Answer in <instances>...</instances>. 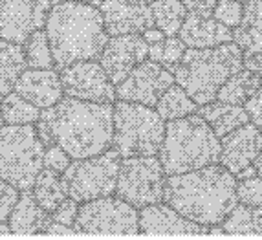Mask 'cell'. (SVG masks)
<instances>
[{
  "instance_id": "cell-1",
  "label": "cell",
  "mask_w": 262,
  "mask_h": 240,
  "mask_svg": "<svg viewBox=\"0 0 262 240\" xmlns=\"http://www.w3.org/2000/svg\"><path fill=\"white\" fill-rule=\"evenodd\" d=\"M39 132L44 147L59 145L72 160L96 156L112 145V106L110 103L61 97L55 105L42 108Z\"/></svg>"
},
{
  "instance_id": "cell-2",
  "label": "cell",
  "mask_w": 262,
  "mask_h": 240,
  "mask_svg": "<svg viewBox=\"0 0 262 240\" xmlns=\"http://www.w3.org/2000/svg\"><path fill=\"white\" fill-rule=\"evenodd\" d=\"M163 202L200 226H220L238 204L236 178L219 163L170 174L165 178Z\"/></svg>"
},
{
  "instance_id": "cell-3",
  "label": "cell",
  "mask_w": 262,
  "mask_h": 240,
  "mask_svg": "<svg viewBox=\"0 0 262 240\" xmlns=\"http://www.w3.org/2000/svg\"><path fill=\"white\" fill-rule=\"evenodd\" d=\"M44 28L57 68L96 61L108 40L99 8L77 0L57 2L48 11Z\"/></svg>"
},
{
  "instance_id": "cell-4",
  "label": "cell",
  "mask_w": 262,
  "mask_h": 240,
  "mask_svg": "<svg viewBox=\"0 0 262 240\" xmlns=\"http://www.w3.org/2000/svg\"><path fill=\"white\" fill-rule=\"evenodd\" d=\"M244 68V53L231 40L213 48H189L182 61L172 68L174 83L189 94L196 105L216 99L219 88L226 79Z\"/></svg>"
},
{
  "instance_id": "cell-5",
  "label": "cell",
  "mask_w": 262,
  "mask_h": 240,
  "mask_svg": "<svg viewBox=\"0 0 262 240\" xmlns=\"http://www.w3.org/2000/svg\"><path fill=\"white\" fill-rule=\"evenodd\" d=\"M165 174H182L187 170L219 163L220 138L198 114L170 119L165 125L162 147L158 150Z\"/></svg>"
},
{
  "instance_id": "cell-6",
  "label": "cell",
  "mask_w": 262,
  "mask_h": 240,
  "mask_svg": "<svg viewBox=\"0 0 262 240\" xmlns=\"http://www.w3.org/2000/svg\"><path fill=\"white\" fill-rule=\"evenodd\" d=\"M112 148L121 158L158 154L165 136V123L152 106L119 99L112 106Z\"/></svg>"
},
{
  "instance_id": "cell-7",
  "label": "cell",
  "mask_w": 262,
  "mask_h": 240,
  "mask_svg": "<svg viewBox=\"0 0 262 240\" xmlns=\"http://www.w3.org/2000/svg\"><path fill=\"white\" fill-rule=\"evenodd\" d=\"M44 143L33 125L0 127V178L17 191L33 187L42 169Z\"/></svg>"
},
{
  "instance_id": "cell-8",
  "label": "cell",
  "mask_w": 262,
  "mask_h": 240,
  "mask_svg": "<svg viewBox=\"0 0 262 240\" xmlns=\"http://www.w3.org/2000/svg\"><path fill=\"white\" fill-rule=\"evenodd\" d=\"M121 156L116 148H106L96 156L74 160L62 172L66 194L75 202L110 197L116 191Z\"/></svg>"
},
{
  "instance_id": "cell-9",
  "label": "cell",
  "mask_w": 262,
  "mask_h": 240,
  "mask_svg": "<svg viewBox=\"0 0 262 240\" xmlns=\"http://www.w3.org/2000/svg\"><path fill=\"white\" fill-rule=\"evenodd\" d=\"M165 170L156 156H128L119 163L116 194L141 209L145 205L163 202Z\"/></svg>"
},
{
  "instance_id": "cell-10",
  "label": "cell",
  "mask_w": 262,
  "mask_h": 240,
  "mask_svg": "<svg viewBox=\"0 0 262 240\" xmlns=\"http://www.w3.org/2000/svg\"><path fill=\"white\" fill-rule=\"evenodd\" d=\"M74 227L77 233L94 235H136L140 233L138 211L121 198L101 197L83 202Z\"/></svg>"
},
{
  "instance_id": "cell-11",
  "label": "cell",
  "mask_w": 262,
  "mask_h": 240,
  "mask_svg": "<svg viewBox=\"0 0 262 240\" xmlns=\"http://www.w3.org/2000/svg\"><path fill=\"white\" fill-rule=\"evenodd\" d=\"M62 92L75 99L92 103H114L116 88L105 68L96 61H77L61 68Z\"/></svg>"
},
{
  "instance_id": "cell-12",
  "label": "cell",
  "mask_w": 262,
  "mask_h": 240,
  "mask_svg": "<svg viewBox=\"0 0 262 240\" xmlns=\"http://www.w3.org/2000/svg\"><path fill=\"white\" fill-rule=\"evenodd\" d=\"M172 83H174L172 72H169L160 62L145 59L136 68H132L130 74L118 84L116 97L145 106H156L158 99Z\"/></svg>"
},
{
  "instance_id": "cell-13",
  "label": "cell",
  "mask_w": 262,
  "mask_h": 240,
  "mask_svg": "<svg viewBox=\"0 0 262 240\" xmlns=\"http://www.w3.org/2000/svg\"><path fill=\"white\" fill-rule=\"evenodd\" d=\"M52 8L50 0H0V39L15 44L46 24Z\"/></svg>"
},
{
  "instance_id": "cell-14",
  "label": "cell",
  "mask_w": 262,
  "mask_h": 240,
  "mask_svg": "<svg viewBox=\"0 0 262 240\" xmlns=\"http://www.w3.org/2000/svg\"><path fill=\"white\" fill-rule=\"evenodd\" d=\"M149 57V44L140 33L116 35L106 40L99 55V64L114 84H119L132 72V68Z\"/></svg>"
},
{
  "instance_id": "cell-15",
  "label": "cell",
  "mask_w": 262,
  "mask_h": 240,
  "mask_svg": "<svg viewBox=\"0 0 262 240\" xmlns=\"http://www.w3.org/2000/svg\"><path fill=\"white\" fill-rule=\"evenodd\" d=\"M101 17L108 37L143 33L154 26L150 6L145 0H103L99 4Z\"/></svg>"
},
{
  "instance_id": "cell-16",
  "label": "cell",
  "mask_w": 262,
  "mask_h": 240,
  "mask_svg": "<svg viewBox=\"0 0 262 240\" xmlns=\"http://www.w3.org/2000/svg\"><path fill=\"white\" fill-rule=\"evenodd\" d=\"M262 150V132L253 123H244L229 134L220 138L219 162L231 174H238L242 169L249 167Z\"/></svg>"
},
{
  "instance_id": "cell-17",
  "label": "cell",
  "mask_w": 262,
  "mask_h": 240,
  "mask_svg": "<svg viewBox=\"0 0 262 240\" xmlns=\"http://www.w3.org/2000/svg\"><path fill=\"white\" fill-rule=\"evenodd\" d=\"M140 233L145 235H204L209 233V227L200 226L176 213L167 204H150L141 207L138 214Z\"/></svg>"
},
{
  "instance_id": "cell-18",
  "label": "cell",
  "mask_w": 262,
  "mask_h": 240,
  "mask_svg": "<svg viewBox=\"0 0 262 240\" xmlns=\"http://www.w3.org/2000/svg\"><path fill=\"white\" fill-rule=\"evenodd\" d=\"M13 90L37 108H48L62 97L59 74L52 68H30L18 75Z\"/></svg>"
},
{
  "instance_id": "cell-19",
  "label": "cell",
  "mask_w": 262,
  "mask_h": 240,
  "mask_svg": "<svg viewBox=\"0 0 262 240\" xmlns=\"http://www.w3.org/2000/svg\"><path fill=\"white\" fill-rule=\"evenodd\" d=\"M178 33L187 48H213L233 40L231 28L224 26L211 15H200L194 11H187Z\"/></svg>"
},
{
  "instance_id": "cell-20",
  "label": "cell",
  "mask_w": 262,
  "mask_h": 240,
  "mask_svg": "<svg viewBox=\"0 0 262 240\" xmlns=\"http://www.w3.org/2000/svg\"><path fill=\"white\" fill-rule=\"evenodd\" d=\"M9 231L13 233H40L46 229L50 222V213L44 211L35 200L33 192L30 189L22 191L17 198L13 209L9 211L8 216Z\"/></svg>"
},
{
  "instance_id": "cell-21",
  "label": "cell",
  "mask_w": 262,
  "mask_h": 240,
  "mask_svg": "<svg viewBox=\"0 0 262 240\" xmlns=\"http://www.w3.org/2000/svg\"><path fill=\"white\" fill-rule=\"evenodd\" d=\"M198 116L206 119V123L213 128L216 138L229 134L235 128L242 127L249 121V116L242 105H229L222 101H211L206 105H200Z\"/></svg>"
},
{
  "instance_id": "cell-22",
  "label": "cell",
  "mask_w": 262,
  "mask_h": 240,
  "mask_svg": "<svg viewBox=\"0 0 262 240\" xmlns=\"http://www.w3.org/2000/svg\"><path fill=\"white\" fill-rule=\"evenodd\" d=\"M233 40L242 53L262 52V0H246L241 24L233 28Z\"/></svg>"
},
{
  "instance_id": "cell-23",
  "label": "cell",
  "mask_w": 262,
  "mask_h": 240,
  "mask_svg": "<svg viewBox=\"0 0 262 240\" xmlns=\"http://www.w3.org/2000/svg\"><path fill=\"white\" fill-rule=\"evenodd\" d=\"M26 70L22 44L0 39V101L13 90L18 75Z\"/></svg>"
},
{
  "instance_id": "cell-24",
  "label": "cell",
  "mask_w": 262,
  "mask_h": 240,
  "mask_svg": "<svg viewBox=\"0 0 262 240\" xmlns=\"http://www.w3.org/2000/svg\"><path fill=\"white\" fill-rule=\"evenodd\" d=\"M260 86V79L255 72L248 70V68H241L233 75L226 79V83L219 88L216 92V101L222 103H229V105H242L257 92V88Z\"/></svg>"
},
{
  "instance_id": "cell-25",
  "label": "cell",
  "mask_w": 262,
  "mask_h": 240,
  "mask_svg": "<svg viewBox=\"0 0 262 240\" xmlns=\"http://www.w3.org/2000/svg\"><path fill=\"white\" fill-rule=\"evenodd\" d=\"M31 189H33V197L39 202V205L48 213H52L57 205L68 197L61 172L48 169V167H42L39 170Z\"/></svg>"
},
{
  "instance_id": "cell-26",
  "label": "cell",
  "mask_w": 262,
  "mask_h": 240,
  "mask_svg": "<svg viewBox=\"0 0 262 240\" xmlns=\"http://www.w3.org/2000/svg\"><path fill=\"white\" fill-rule=\"evenodd\" d=\"M222 231L229 235H262V205L238 202L224 219Z\"/></svg>"
},
{
  "instance_id": "cell-27",
  "label": "cell",
  "mask_w": 262,
  "mask_h": 240,
  "mask_svg": "<svg viewBox=\"0 0 262 240\" xmlns=\"http://www.w3.org/2000/svg\"><path fill=\"white\" fill-rule=\"evenodd\" d=\"M154 26L162 30L167 37L178 35L180 28L187 17V8L182 0H154L150 2Z\"/></svg>"
},
{
  "instance_id": "cell-28",
  "label": "cell",
  "mask_w": 262,
  "mask_h": 240,
  "mask_svg": "<svg viewBox=\"0 0 262 240\" xmlns=\"http://www.w3.org/2000/svg\"><path fill=\"white\" fill-rule=\"evenodd\" d=\"M196 108H198V105L189 97V94L185 92L180 84H174V83L167 88L156 103V112L162 116L163 121L185 118L189 114L196 112Z\"/></svg>"
},
{
  "instance_id": "cell-29",
  "label": "cell",
  "mask_w": 262,
  "mask_h": 240,
  "mask_svg": "<svg viewBox=\"0 0 262 240\" xmlns=\"http://www.w3.org/2000/svg\"><path fill=\"white\" fill-rule=\"evenodd\" d=\"M0 114L8 125H33L39 119L40 108L11 90L0 101Z\"/></svg>"
},
{
  "instance_id": "cell-30",
  "label": "cell",
  "mask_w": 262,
  "mask_h": 240,
  "mask_svg": "<svg viewBox=\"0 0 262 240\" xmlns=\"http://www.w3.org/2000/svg\"><path fill=\"white\" fill-rule=\"evenodd\" d=\"M22 50H24L26 66H30V68H53L55 66L48 35H46V31H42V28L35 30L24 40V48Z\"/></svg>"
},
{
  "instance_id": "cell-31",
  "label": "cell",
  "mask_w": 262,
  "mask_h": 240,
  "mask_svg": "<svg viewBox=\"0 0 262 240\" xmlns=\"http://www.w3.org/2000/svg\"><path fill=\"white\" fill-rule=\"evenodd\" d=\"M187 46L184 44V40L178 39L176 35L172 37H165L162 42L150 44L149 46V57L150 61L160 62L162 66H165L167 70H172L184 57Z\"/></svg>"
},
{
  "instance_id": "cell-32",
  "label": "cell",
  "mask_w": 262,
  "mask_h": 240,
  "mask_svg": "<svg viewBox=\"0 0 262 240\" xmlns=\"http://www.w3.org/2000/svg\"><path fill=\"white\" fill-rule=\"evenodd\" d=\"M242 13H244L242 2H236V0H219L214 4L213 11H211V17L216 18L219 22H222L224 26L233 30V28H236L241 24Z\"/></svg>"
},
{
  "instance_id": "cell-33",
  "label": "cell",
  "mask_w": 262,
  "mask_h": 240,
  "mask_svg": "<svg viewBox=\"0 0 262 240\" xmlns=\"http://www.w3.org/2000/svg\"><path fill=\"white\" fill-rule=\"evenodd\" d=\"M236 198L246 205H262V178L251 176L236 182Z\"/></svg>"
},
{
  "instance_id": "cell-34",
  "label": "cell",
  "mask_w": 262,
  "mask_h": 240,
  "mask_svg": "<svg viewBox=\"0 0 262 240\" xmlns=\"http://www.w3.org/2000/svg\"><path fill=\"white\" fill-rule=\"evenodd\" d=\"M72 158L68 156V152H64L59 145H48L44 148V158H42V165L53 169L57 172H64V169L70 165Z\"/></svg>"
},
{
  "instance_id": "cell-35",
  "label": "cell",
  "mask_w": 262,
  "mask_h": 240,
  "mask_svg": "<svg viewBox=\"0 0 262 240\" xmlns=\"http://www.w3.org/2000/svg\"><path fill=\"white\" fill-rule=\"evenodd\" d=\"M77 202L74 198L66 197L55 209L50 213V222L64 224V226H74L75 216H77Z\"/></svg>"
},
{
  "instance_id": "cell-36",
  "label": "cell",
  "mask_w": 262,
  "mask_h": 240,
  "mask_svg": "<svg viewBox=\"0 0 262 240\" xmlns=\"http://www.w3.org/2000/svg\"><path fill=\"white\" fill-rule=\"evenodd\" d=\"M17 198H18L17 189L0 178V222H6V220H8L9 211L13 209Z\"/></svg>"
},
{
  "instance_id": "cell-37",
  "label": "cell",
  "mask_w": 262,
  "mask_h": 240,
  "mask_svg": "<svg viewBox=\"0 0 262 240\" xmlns=\"http://www.w3.org/2000/svg\"><path fill=\"white\" fill-rule=\"evenodd\" d=\"M244 108L249 116V121L262 132V84L257 88V92L244 103Z\"/></svg>"
},
{
  "instance_id": "cell-38",
  "label": "cell",
  "mask_w": 262,
  "mask_h": 240,
  "mask_svg": "<svg viewBox=\"0 0 262 240\" xmlns=\"http://www.w3.org/2000/svg\"><path fill=\"white\" fill-rule=\"evenodd\" d=\"M216 2L219 0H182V4L187 8V11H194L200 15H211Z\"/></svg>"
},
{
  "instance_id": "cell-39",
  "label": "cell",
  "mask_w": 262,
  "mask_h": 240,
  "mask_svg": "<svg viewBox=\"0 0 262 240\" xmlns=\"http://www.w3.org/2000/svg\"><path fill=\"white\" fill-rule=\"evenodd\" d=\"M244 68L255 72L262 84V52L258 53H244Z\"/></svg>"
},
{
  "instance_id": "cell-40",
  "label": "cell",
  "mask_w": 262,
  "mask_h": 240,
  "mask_svg": "<svg viewBox=\"0 0 262 240\" xmlns=\"http://www.w3.org/2000/svg\"><path fill=\"white\" fill-rule=\"evenodd\" d=\"M44 231L50 233V235H72V233H77L74 226H64V224H57V222H48Z\"/></svg>"
},
{
  "instance_id": "cell-41",
  "label": "cell",
  "mask_w": 262,
  "mask_h": 240,
  "mask_svg": "<svg viewBox=\"0 0 262 240\" xmlns=\"http://www.w3.org/2000/svg\"><path fill=\"white\" fill-rule=\"evenodd\" d=\"M141 37H143L145 40H147V44H156V42H162L163 39H165V33H163L162 30H158L156 26L149 28V30H145L143 33H141Z\"/></svg>"
},
{
  "instance_id": "cell-42",
  "label": "cell",
  "mask_w": 262,
  "mask_h": 240,
  "mask_svg": "<svg viewBox=\"0 0 262 240\" xmlns=\"http://www.w3.org/2000/svg\"><path fill=\"white\" fill-rule=\"evenodd\" d=\"M251 165L255 167V172H257V176H260V178H262V150L257 154V158L253 160V163H251Z\"/></svg>"
},
{
  "instance_id": "cell-43",
  "label": "cell",
  "mask_w": 262,
  "mask_h": 240,
  "mask_svg": "<svg viewBox=\"0 0 262 240\" xmlns=\"http://www.w3.org/2000/svg\"><path fill=\"white\" fill-rule=\"evenodd\" d=\"M6 233H9V226L6 222H0V235H6Z\"/></svg>"
},
{
  "instance_id": "cell-44",
  "label": "cell",
  "mask_w": 262,
  "mask_h": 240,
  "mask_svg": "<svg viewBox=\"0 0 262 240\" xmlns=\"http://www.w3.org/2000/svg\"><path fill=\"white\" fill-rule=\"evenodd\" d=\"M77 2H84V4H92V6H99L103 0H77Z\"/></svg>"
},
{
  "instance_id": "cell-45",
  "label": "cell",
  "mask_w": 262,
  "mask_h": 240,
  "mask_svg": "<svg viewBox=\"0 0 262 240\" xmlns=\"http://www.w3.org/2000/svg\"><path fill=\"white\" fill-rule=\"evenodd\" d=\"M2 125H4V119H2V114H0V127H2Z\"/></svg>"
},
{
  "instance_id": "cell-46",
  "label": "cell",
  "mask_w": 262,
  "mask_h": 240,
  "mask_svg": "<svg viewBox=\"0 0 262 240\" xmlns=\"http://www.w3.org/2000/svg\"><path fill=\"white\" fill-rule=\"evenodd\" d=\"M50 2H52V4H57V2H62V0H50Z\"/></svg>"
},
{
  "instance_id": "cell-47",
  "label": "cell",
  "mask_w": 262,
  "mask_h": 240,
  "mask_svg": "<svg viewBox=\"0 0 262 240\" xmlns=\"http://www.w3.org/2000/svg\"><path fill=\"white\" fill-rule=\"evenodd\" d=\"M236 2H242V4H244V2H246V0H236Z\"/></svg>"
},
{
  "instance_id": "cell-48",
  "label": "cell",
  "mask_w": 262,
  "mask_h": 240,
  "mask_svg": "<svg viewBox=\"0 0 262 240\" xmlns=\"http://www.w3.org/2000/svg\"><path fill=\"white\" fill-rule=\"evenodd\" d=\"M145 2H154V0H145Z\"/></svg>"
}]
</instances>
